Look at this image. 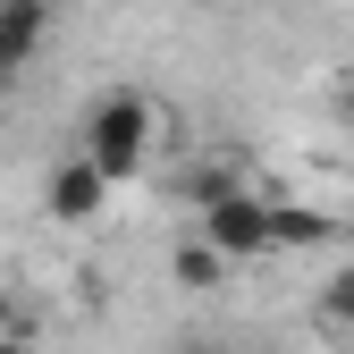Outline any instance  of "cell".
Here are the masks:
<instances>
[{"label":"cell","instance_id":"5b68a950","mask_svg":"<svg viewBox=\"0 0 354 354\" xmlns=\"http://www.w3.org/2000/svg\"><path fill=\"white\" fill-rule=\"evenodd\" d=\"M42 34H51V0H0V76H17Z\"/></svg>","mask_w":354,"mask_h":354},{"label":"cell","instance_id":"277c9868","mask_svg":"<svg viewBox=\"0 0 354 354\" xmlns=\"http://www.w3.org/2000/svg\"><path fill=\"white\" fill-rule=\"evenodd\" d=\"M346 219L321 211V203H270V245L279 253H313V245H337Z\"/></svg>","mask_w":354,"mask_h":354},{"label":"cell","instance_id":"52a82bcc","mask_svg":"<svg viewBox=\"0 0 354 354\" xmlns=\"http://www.w3.org/2000/svg\"><path fill=\"white\" fill-rule=\"evenodd\" d=\"M313 321H321V337L354 346V261H337V270L321 279V295H313Z\"/></svg>","mask_w":354,"mask_h":354},{"label":"cell","instance_id":"6da1fadb","mask_svg":"<svg viewBox=\"0 0 354 354\" xmlns=\"http://www.w3.org/2000/svg\"><path fill=\"white\" fill-rule=\"evenodd\" d=\"M152 136H160V102L136 93V84H110L93 102V118H84V160H93L110 186H127V177H144Z\"/></svg>","mask_w":354,"mask_h":354},{"label":"cell","instance_id":"8992f818","mask_svg":"<svg viewBox=\"0 0 354 354\" xmlns=\"http://www.w3.org/2000/svg\"><path fill=\"white\" fill-rule=\"evenodd\" d=\"M219 279H228V253H219V245H203V236L194 245H169V287L177 295H211Z\"/></svg>","mask_w":354,"mask_h":354},{"label":"cell","instance_id":"8fae6325","mask_svg":"<svg viewBox=\"0 0 354 354\" xmlns=\"http://www.w3.org/2000/svg\"><path fill=\"white\" fill-rule=\"evenodd\" d=\"M337 118H346V127H354V76H346V84H337Z\"/></svg>","mask_w":354,"mask_h":354},{"label":"cell","instance_id":"7c38bea8","mask_svg":"<svg viewBox=\"0 0 354 354\" xmlns=\"http://www.w3.org/2000/svg\"><path fill=\"white\" fill-rule=\"evenodd\" d=\"M0 354H42V346L34 337H0Z\"/></svg>","mask_w":354,"mask_h":354},{"label":"cell","instance_id":"30bf717a","mask_svg":"<svg viewBox=\"0 0 354 354\" xmlns=\"http://www.w3.org/2000/svg\"><path fill=\"white\" fill-rule=\"evenodd\" d=\"M169 354H228V346H219V337H177Z\"/></svg>","mask_w":354,"mask_h":354},{"label":"cell","instance_id":"7a4b0ae2","mask_svg":"<svg viewBox=\"0 0 354 354\" xmlns=\"http://www.w3.org/2000/svg\"><path fill=\"white\" fill-rule=\"evenodd\" d=\"M203 245H219V253H228V270H236V261L279 253V245H270V194L228 186L219 203H203Z\"/></svg>","mask_w":354,"mask_h":354},{"label":"cell","instance_id":"ba28073f","mask_svg":"<svg viewBox=\"0 0 354 354\" xmlns=\"http://www.w3.org/2000/svg\"><path fill=\"white\" fill-rule=\"evenodd\" d=\"M228 186H245V169H236V160H186V169L169 177V194H177V203H194V211L219 203Z\"/></svg>","mask_w":354,"mask_h":354},{"label":"cell","instance_id":"9c48e42d","mask_svg":"<svg viewBox=\"0 0 354 354\" xmlns=\"http://www.w3.org/2000/svg\"><path fill=\"white\" fill-rule=\"evenodd\" d=\"M0 337H34V313H26L9 287H0Z\"/></svg>","mask_w":354,"mask_h":354},{"label":"cell","instance_id":"3957f363","mask_svg":"<svg viewBox=\"0 0 354 354\" xmlns=\"http://www.w3.org/2000/svg\"><path fill=\"white\" fill-rule=\"evenodd\" d=\"M42 211H51L59 228H93V219L110 211V177L84 160V152H76V160H59L51 177H42Z\"/></svg>","mask_w":354,"mask_h":354}]
</instances>
